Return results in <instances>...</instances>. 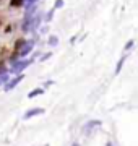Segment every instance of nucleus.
Masks as SVG:
<instances>
[{"label": "nucleus", "instance_id": "nucleus-1", "mask_svg": "<svg viewBox=\"0 0 138 146\" xmlns=\"http://www.w3.org/2000/svg\"><path fill=\"white\" fill-rule=\"evenodd\" d=\"M23 0H0V62L10 58L23 41Z\"/></svg>", "mask_w": 138, "mask_h": 146}]
</instances>
